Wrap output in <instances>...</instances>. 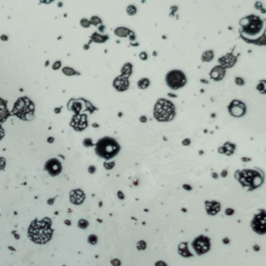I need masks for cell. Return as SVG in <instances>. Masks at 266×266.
<instances>
[{
  "mask_svg": "<svg viewBox=\"0 0 266 266\" xmlns=\"http://www.w3.org/2000/svg\"><path fill=\"white\" fill-rule=\"evenodd\" d=\"M111 264H112L113 266H120L121 261L118 260V259H113V260H111Z\"/></svg>",
  "mask_w": 266,
  "mask_h": 266,
  "instance_id": "f35d334b",
  "label": "cell"
},
{
  "mask_svg": "<svg viewBox=\"0 0 266 266\" xmlns=\"http://www.w3.org/2000/svg\"><path fill=\"white\" fill-rule=\"evenodd\" d=\"M227 170H223V173H222V177H226V176H227Z\"/></svg>",
  "mask_w": 266,
  "mask_h": 266,
  "instance_id": "f5cc1de1",
  "label": "cell"
},
{
  "mask_svg": "<svg viewBox=\"0 0 266 266\" xmlns=\"http://www.w3.org/2000/svg\"><path fill=\"white\" fill-rule=\"evenodd\" d=\"M213 59V51H205L202 54V60L204 63H209Z\"/></svg>",
  "mask_w": 266,
  "mask_h": 266,
  "instance_id": "cb8c5ba5",
  "label": "cell"
},
{
  "mask_svg": "<svg viewBox=\"0 0 266 266\" xmlns=\"http://www.w3.org/2000/svg\"><path fill=\"white\" fill-rule=\"evenodd\" d=\"M71 202L73 204H76V205H79L84 201V193L83 191H81L80 189H76L71 191Z\"/></svg>",
  "mask_w": 266,
  "mask_h": 266,
  "instance_id": "2e32d148",
  "label": "cell"
},
{
  "mask_svg": "<svg viewBox=\"0 0 266 266\" xmlns=\"http://www.w3.org/2000/svg\"><path fill=\"white\" fill-rule=\"evenodd\" d=\"M206 210L209 215H215L220 210V204L215 201H208L206 202Z\"/></svg>",
  "mask_w": 266,
  "mask_h": 266,
  "instance_id": "9a60e30c",
  "label": "cell"
},
{
  "mask_svg": "<svg viewBox=\"0 0 266 266\" xmlns=\"http://www.w3.org/2000/svg\"><path fill=\"white\" fill-rule=\"evenodd\" d=\"M225 69H223V67L222 66H217L215 67V68H213L212 70H211L210 72V77L213 79V80L215 81H219L222 80V79H223V77H225Z\"/></svg>",
  "mask_w": 266,
  "mask_h": 266,
  "instance_id": "5bb4252c",
  "label": "cell"
},
{
  "mask_svg": "<svg viewBox=\"0 0 266 266\" xmlns=\"http://www.w3.org/2000/svg\"><path fill=\"white\" fill-rule=\"evenodd\" d=\"M155 266H166V264L164 262H162V261H158V262H156Z\"/></svg>",
  "mask_w": 266,
  "mask_h": 266,
  "instance_id": "f6af8a7d",
  "label": "cell"
},
{
  "mask_svg": "<svg viewBox=\"0 0 266 266\" xmlns=\"http://www.w3.org/2000/svg\"><path fill=\"white\" fill-rule=\"evenodd\" d=\"M254 250H259V247H258V245H255V247H254Z\"/></svg>",
  "mask_w": 266,
  "mask_h": 266,
  "instance_id": "9f6ffc18",
  "label": "cell"
},
{
  "mask_svg": "<svg viewBox=\"0 0 266 266\" xmlns=\"http://www.w3.org/2000/svg\"><path fill=\"white\" fill-rule=\"evenodd\" d=\"M129 36H130V40H131V41H133V40L135 39V36H134V33H133L132 31H131L130 33H129Z\"/></svg>",
  "mask_w": 266,
  "mask_h": 266,
  "instance_id": "816d5d0a",
  "label": "cell"
},
{
  "mask_svg": "<svg viewBox=\"0 0 266 266\" xmlns=\"http://www.w3.org/2000/svg\"><path fill=\"white\" fill-rule=\"evenodd\" d=\"M83 145L85 147H91L93 146V141H92V140H89V138H86V140H83Z\"/></svg>",
  "mask_w": 266,
  "mask_h": 266,
  "instance_id": "d590c367",
  "label": "cell"
},
{
  "mask_svg": "<svg viewBox=\"0 0 266 266\" xmlns=\"http://www.w3.org/2000/svg\"><path fill=\"white\" fill-rule=\"evenodd\" d=\"M107 40V36H100L98 33H94L92 36V41L96 42V43H103Z\"/></svg>",
  "mask_w": 266,
  "mask_h": 266,
  "instance_id": "d4e9b609",
  "label": "cell"
},
{
  "mask_svg": "<svg viewBox=\"0 0 266 266\" xmlns=\"http://www.w3.org/2000/svg\"><path fill=\"white\" fill-rule=\"evenodd\" d=\"M166 83L171 89H178L185 85L186 77L183 72L174 70L166 75Z\"/></svg>",
  "mask_w": 266,
  "mask_h": 266,
  "instance_id": "52a82bcc",
  "label": "cell"
},
{
  "mask_svg": "<svg viewBox=\"0 0 266 266\" xmlns=\"http://www.w3.org/2000/svg\"><path fill=\"white\" fill-rule=\"evenodd\" d=\"M78 226H79V228H81V229H85V228H88V223L86 222L85 219H80L78 223Z\"/></svg>",
  "mask_w": 266,
  "mask_h": 266,
  "instance_id": "4dcf8cb0",
  "label": "cell"
},
{
  "mask_svg": "<svg viewBox=\"0 0 266 266\" xmlns=\"http://www.w3.org/2000/svg\"><path fill=\"white\" fill-rule=\"evenodd\" d=\"M104 30V26H101L100 27V31H103Z\"/></svg>",
  "mask_w": 266,
  "mask_h": 266,
  "instance_id": "91938a15",
  "label": "cell"
},
{
  "mask_svg": "<svg viewBox=\"0 0 266 266\" xmlns=\"http://www.w3.org/2000/svg\"><path fill=\"white\" fill-rule=\"evenodd\" d=\"M13 114L23 121H31L34 114V104L27 97H22L15 102Z\"/></svg>",
  "mask_w": 266,
  "mask_h": 266,
  "instance_id": "7a4b0ae2",
  "label": "cell"
},
{
  "mask_svg": "<svg viewBox=\"0 0 266 266\" xmlns=\"http://www.w3.org/2000/svg\"><path fill=\"white\" fill-rule=\"evenodd\" d=\"M63 72H64V74L69 75V76H73V75H75V74H77L75 70H73V69H71V68H64Z\"/></svg>",
  "mask_w": 266,
  "mask_h": 266,
  "instance_id": "83f0119b",
  "label": "cell"
},
{
  "mask_svg": "<svg viewBox=\"0 0 266 266\" xmlns=\"http://www.w3.org/2000/svg\"><path fill=\"white\" fill-rule=\"evenodd\" d=\"M45 168L51 176H57L61 171V163L55 158L50 159L46 162Z\"/></svg>",
  "mask_w": 266,
  "mask_h": 266,
  "instance_id": "8fae6325",
  "label": "cell"
},
{
  "mask_svg": "<svg viewBox=\"0 0 266 266\" xmlns=\"http://www.w3.org/2000/svg\"><path fill=\"white\" fill-rule=\"evenodd\" d=\"M243 26V31L250 36H255L257 34H259L262 29L263 23L262 21L257 18V17H250V18L243 19L241 21V24H244Z\"/></svg>",
  "mask_w": 266,
  "mask_h": 266,
  "instance_id": "8992f818",
  "label": "cell"
},
{
  "mask_svg": "<svg viewBox=\"0 0 266 266\" xmlns=\"http://www.w3.org/2000/svg\"><path fill=\"white\" fill-rule=\"evenodd\" d=\"M228 109L231 116H237V118L242 116L243 114L245 113V105L241 101H237V100L232 101L229 104Z\"/></svg>",
  "mask_w": 266,
  "mask_h": 266,
  "instance_id": "30bf717a",
  "label": "cell"
},
{
  "mask_svg": "<svg viewBox=\"0 0 266 266\" xmlns=\"http://www.w3.org/2000/svg\"><path fill=\"white\" fill-rule=\"evenodd\" d=\"M3 136H4V130H3V128L0 126V140L3 138Z\"/></svg>",
  "mask_w": 266,
  "mask_h": 266,
  "instance_id": "7bdbcfd3",
  "label": "cell"
},
{
  "mask_svg": "<svg viewBox=\"0 0 266 266\" xmlns=\"http://www.w3.org/2000/svg\"><path fill=\"white\" fill-rule=\"evenodd\" d=\"M1 40H2V41H6L7 38H6L5 36H1Z\"/></svg>",
  "mask_w": 266,
  "mask_h": 266,
  "instance_id": "11a10c76",
  "label": "cell"
},
{
  "mask_svg": "<svg viewBox=\"0 0 266 266\" xmlns=\"http://www.w3.org/2000/svg\"><path fill=\"white\" fill-rule=\"evenodd\" d=\"M257 91L260 92V93H262V94H266V80H262L258 83Z\"/></svg>",
  "mask_w": 266,
  "mask_h": 266,
  "instance_id": "484cf974",
  "label": "cell"
},
{
  "mask_svg": "<svg viewBox=\"0 0 266 266\" xmlns=\"http://www.w3.org/2000/svg\"><path fill=\"white\" fill-rule=\"evenodd\" d=\"M88 241L91 243H93V244H95V243H97V237L95 235H91L88 237Z\"/></svg>",
  "mask_w": 266,
  "mask_h": 266,
  "instance_id": "8d00e7d4",
  "label": "cell"
},
{
  "mask_svg": "<svg viewBox=\"0 0 266 266\" xmlns=\"http://www.w3.org/2000/svg\"><path fill=\"white\" fill-rule=\"evenodd\" d=\"M223 243H226V244H227V243H229V239H228V238H223Z\"/></svg>",
  "mask_w": 266,
  "mask_h": 266,
  "instance_id": "db71d44e",
  "label": "cell"
},
{
  "mask_svg": "<svg viewBox=\"0 0 266 266\" xmlns=\"http://www.w3.org/2000/svg\"><path fill=\"white\" fill-rule=\"evenodd\" d=\"M136 13H137V9H136L135 5H132V4H130L128 7H127V14L130 15V16H133V15H135Z\"/></svg>",
  "mask_w": 266,
  "mask_h": 266,
  "instance_id": "4316f807",
  "label": "cell"
},
{
  "mask_svg": "<svg viewBox=\"0 0 266 266\" xmlns=\"http://www.w3.org/2000/svg\"><path fill=\"white\" fill-rule=\"evenodd\" d=\"M136 247H137L140 250H146L147 244H146V242L143 240H140V242H138L137 244H136Z\"/></svg>",
  "mask_w": 266,
  "mask_h": 266,
  "instance_id": "f546056e",
  "label": "cell"
},
{
  "mask_svg": "<svg viewBox=\"0 0 266 266\" xmlns=\"http://www.w3.org/2000/svg\"><path fill=\"white\" fill-rule=\"evenodd\" d=\"M212 176H213V177H214V178H217V174H215V173H213V174H212Z\"/></svg>",
  "mask_w": 266,
  "mask_h": 266,
  "instance_id": "680465c9",
  "label": "cell"
},
{
  "mask_svg": "<svg viewBox=\"0 0 266 266\" xmlns=\"http://www.w3.org/2000/svg\"><path fill=\"white\" fill-rule=\"evenodd\" d=\"M89 22H91V24H93V25H99V24H101V19L98 18V17H92Z\"/></svg>",
  "mask_w": 266,
  "mask_h": 266,
  "instance_id": "f1b7e54d",
  "label": "cell"
},
{
  "mask_svg": "<svg viewBox=\"0 0 266 266\" xmlns=\"http://www.w3.org/2000/svg\"><path fill=\"white\" fill-rule=\"evenodd\" d=\"M235 83L237 84V85H244V80H243L241 77H236Z\"/></svg>",
  "mask_w": 266,
  "mask_h": 266,
  "instance_id": "d6a6232c",
  "label": "cell"
},
{
  "mask_svg": "<svg viewBox=\"0 0 266 266\" xmlns=\"http://www.w3.org/2000/svg\"><path fill=\"white\" fill-rule=\"evenodd\" d=\"M28 236L36 243L48 242L52 236L51 219L46 217L42 220L32 222L28 229Z\"/></svg>",
  "mask_w": 266,
  "mask_h": 266,
  "instance_id": "6da1fadb",
  "label": "cell"
},
{
  "mask_svg": "<svg viewBox=\"0 0 266 266\" xmlns=\"http://www.w3.org/2000/svg\"><path fill=\"white\" fill-rule=\"evenodd\" d=\"M235 177L239 180V182L243 186L247 187L250 190L259 187L263 183V175L258 171L247 170L242 171H236Z\"/></svg>",
  "mask_w": 266,
  "mask_h": 266,
  "instance_id": "3957f363",
  "label": "cell"
},
{
  "mask_svg": "<svg viewBox=\"0 0 266 266\" xmlns=\"http://www.w3.org/2000/svg\"><path fill=\"white\" fill-rule=\"evenodd\" d=\"M183 188H184V189H186V190H191V189H192V188H191V186L186 185V184H184V185H183Z\"/></svg>",
  "mask_w": 266,
  "mask_h": 266,
  "instance_id": "c3c4849f",
  "label": "cell"
},
{
  "mask_svg": "<svg viewBox=\"0 0 266 266\" xmlns=\"http://www.w3.org/2000/svg\"><path fill=\"white\" fill-rule=\"evenodd\" d=\"M132 69H133V67L131 64H129V63L125 64L123 66V68H122V76L128 78V77L132 74Z\"/></svg>",
  "mask_w": 266,
  "mask_h": 266,
  "instance_id": "7402d4cb",
  "label": "cell"
},
{
  "mask_svg": "<svg viewBox=\"0 0 266 266\" xmlns=\"http://www.w3.org/2000/svg\"><path fill=\"white\" fill-rule=\"evenodd\" d=\"M120 151V146L116 140L111 137H104L96 145V153L104 159H111Z\"/></svg>",
  "mask_w": 266,
  "mask_h": 266,
  "instance_id": "277c9868",
  "label": "cell"
},
{
  "mask_svg": "<svg viewBox=\"0 0 266 266\" xmlns=\"http://www.w3.org/2000/svg\"><path fill=\"white\" fill-rule=\"evenodd\" d=\"M140 58L141 59V60H146V59L148 58V55H147L146 52H141V53L140 54Z\"/></svg>",
  "mask_w": 266,
  "mask_h": 266,
  "instance_id": "ab89813d",
  "label": "cell"
},
{
  "mask_svg": "<svg viewBox=\"0 0 266 266\" xmlns=\"http://www.w3.org/2000/svg\"><path fill=\"white\" fill-rule=\"evenodd\" d=\"M235 151V145L231 143H226L222 148L218 149V152L222 154H226V155H232L233 152Z\"/></svg>",
  "mask_w": 266,
  "mask_h": 266,
  "instance_id": "ac0fdd59",
  "label": "cell"
},
{
  "mask_svg": "<svg viewBox=\"0 0 266 266\" xmlns=\"http://www.w3.org/2000/svg\"><path fill=\"white\" fill-rule=\"evenodd\" d=\"M48 141H49V143H52V141H53V138H49Z\"/></svg>",
  "mask_w": 266,
  "mask_h": 266,
  "instance_id": "94428289",
  "label": "cell"
},
{
  "mask_svg": "<svg viewBox=\"0 0 266 266\" xmlns=\"http://www.w3.org/2000/svg\"><path fill=\"white\" fill-rule=\"evenodd\" d=\"M60 61H56L55 64H53V67H52V68H53V70H57V69H59L60 68Z\"/></svg>",
  "mask_w": 266,
  "mask_h": 266,
  "instance_id": "60d3db41",
  "label": "cell"
},
{
  "mask_svg": "<svg viewBox=\"0 0 266 266\" xmlns=\"http://www.w3.org/2000/svg\"><path fill=\"white\" fill-rule=\"evenodd\" d=\"M149 85H150V80H149L148 78H141V79L138 80V82H137V86L140 89L148 88Z\"/></svg>",
  "mask_w": 266,
  "mask_h": 266,
  "instance_id": "603a6c76",
  "label": "cell"
},
{
  "mask_svg": "<svg viewBox=\"0 0 266 266\" xmlns=\"http://www.w3.org/2000/svg\"><path fill=\"white\" fill-rule=\"evenodd\" d=\"M64 223H66V225H68V226H70V223H71L70 220H66V222H64Z\"/></svg>",
  "mask_w": 266,
  "mask_h": 266,
  "instance_id": "6f0895ef",
  "label": "cell"
},
{
  "mask_svg": "<svg viewBox=\"0 0 266 266\" xmlns=\"http://www.w3.org/2000/svg\"><path fill=\"white\" fill-rule=\"evenodd\" d=\"M182 145L183 146H189L190 145V140H188V138H185V140H183Z\"/></svg>",
  "mask_w": 266,
  "mask_h": 266,
  "instance_id": "b9f144b4",
  "label": "cell"
},
{
  "mask_svg": "<svg viewBox=\"0 0 266 266\" xmlns=\"http://www.w3.org/2000/svg\"><path fill=\"white\" fill-rule=\"evenodd\" d=\"M255 9H259V11H261V12L263 11V13H266V11H265L264 9H263V5L260 3V2H256V4H255Z\"/></svg>",
  "mask_w": 266,
  "mask_h": 266,
  "instance_id": "836d02e7",
  "label": "cell"
},
{
  "mask_svg": "<svg viewBox=\"0 0 266 266\" xmlns=\"http://www.w3.org/2000/svg\"><path fill=\"white\" fill-rule=\"evenodd\" d=\"M113 86L116 91L119 92H124L126 89H128L129 88V80L127 77H124V76H119L114 79L113 81Z\"/></svg>",
  "mask_w": 266,
  "mask_h": 266,
  "instance_id": "4fadbf2b",
  "label": "cell"
},
{
  "mask_svg": "<svg viewBox=\"0 0 266 266\" xmlns=\"http://www.w3.org/2000/svg\"><path fill=\"white\" fill-rule=\"evenodd\" d=\"M233 213H234V210H233V209H227V210H226V214H227V215H232Z\"/></svg>",
  "mask_w": 266,
  "mask_h": 266,
  "instance_id": "ee69618b",
  "label": "cell"
},
{
  "mask_svg": "<svg viewBox=\"0 0 266 266\" xmlns=\"http://www.w3.org/2000/svg\"><path fill=\"white\" fill-rule=\"evenodd\" d=\"M252 229L257 234H266V212L260 211L254 216L252 220Z\"/></svg>",
  "mask_w": 266,
  "mask_h": 266,
  "instance_id": "ba28073f",
  "label": "cell"
},
{
  "mask_svg": "<svg viewBox=\"0 0 266 266\" xmlns=\"http://www.w3.org/2000/svg\"><path fill=\"white\" fill-rule=\"evenodd\" d=\"M218 61L222 64V67L223 66V67H230L235 63V57H233L232 55H229L228 54V55L223 56V58H219V60Z\"/></svg>",
  "mask_w": 266,
  "mask_h": 266,
  "instance_id": "ffe728a7",
  "label": "cell"
},
{
  "mask_svg": "<svg viewBox=\"0 0 266 266\" xmlns=\"http://www.w3.org/2000/svg\"><path fill=\"white\" fill-rule=\"evenodd\" d=\"M192 247L198 255H203L207 253L210 248V240L206 236H199L192 242Z\"/></svg>",
  "mask_w": 266,
  "mask_h": 266,
  "instance_id": "9c48e42d",
  "label": "cell"
},
{
  "mask_svg": "<svg viewBox=\"0 0 266 266\" xmlns=\"http://www.w3.org/2000/svg\"><path fill=\"white\" fill-rule=\"evenodd\" d=\"M114 166V162H105L104 163V168H106V170H111Z\"/></svg>",
  "mask_w": 266,
  "mask_h": 266,
  "instance_id": "e575fe53",
  "label": "cell"
},
{
  "mask_svg": "<svg viewBox=\"0 0 266 266\" xmlns=\"http://www.w3.org/2000/svg\"><path fill=\"white\" fill-rule=\"evenodd\" d=\"M80 24H81V26L88 28V27H89V25H91V22H89L88 20H86V19H82V20H81V22H80Z\"/></svg>",
  "mask_w": 266,
  "mask_h": 266,
  "instance_id": "1f68e13d",
  "label": "cell"
},
{
  "mask_svg": "<svg viewBox=\"0 0 266 266\" xmlns=\"http://www.w3.org/2000/svg\"><path fill=\"white\" fill-rule=\"evenodd\" d=\"M175 116V106L171 101L160 99L154 107V118L159 122L171 121Z\"/></svg>",
  "mask_w": 266,
  "mask_h": 266,
  "instance_id": "5b68a950",
  "label": "cell"
},
{
  "mask_svg": "<svg viewBox=\"0 0 266 266\" xmlns=\"http://www.w3.org/2000/svg\"><path fill=\"white\" fill-rule=\"evenodd\" d=\"M71 126L73 127L75 130L81 131L84 130L88 126V120H86V116L84 114H79V116H75L73 119H72L71 122Z\"/></svg>",
  "mask_w": 266,
  "mask_h": 266,
  "instance_id": "7c38bea8",
  "label": "cell"
},
{
  "mask_svg": "<svg viewBox=\"0 0 266 266\" xmlns=\"http://www.w3.org/2000/svg\"><path fill=\"white\" fill-rule=\"evenodd\" d=\"M54 0H41V2L42 3H44V4H50L51 2H53Z\"/></svg>",
  "mask_w": 266,
  "mask_h": 266,
  "instance_id": "bcb514c9",
  "label": "cell"
},
{
  "mask_svg": "<svg viewBox=\"0 0 266 266\" xmlns=\"http://www.w3.org/2000/svg\"><path fill=\"white\" fill-rule=\"evenodd\" d=\"M4 166H5V160H4V158L0 157V170H3Z\"/></svg>",
  "mask_w": 266,
  "mask_h": 266,
  "instance_id": "74e56055",
  "label": "cell"
},
{
  "mask_svg": "<svg viewBox=\"0 0 266 266\" xmlns=\"http://www.w3.org/2000/svg\"><path fill=\"white\" fill-rule=\"evenodd\" d=\"M118 196H119V198L121 199V200H124V198H125V196H124V195H123V192H122V191H119V192H118Z\"/></svg>",
  "mask_w": 266,
  "mask_h": 266,
  "instance_id": "681fc988",
  "label": "cell"
},
{
  "mask_svg": "<svg viewBox=\"0 0 266 266\" xmlns=\"http://www.w3.org/2000/svg\"><path fill=\"white\" fill-rule=\"evenodd\" d=\"M95 171H96V168L95 166H89V168H88V171L91 174H93V173H95Z\"/></svg>",
  "mask_w": 266,
  "mask_h": 266,
  "instance_id": "7dc6e473",
  "label": "cell"
},
{
  "mask_svg": "<svg viewBox=\"0 0 266 266\" xmlns=\"http://www.w3.org/2000/svg\"><path fill=\"white\" fill-rule=\"evenodd\" d=\"M140 121L141 122V123H146V122H147V118H146V116H140Z\"/></svg>",
  "mask_w": 266,
  "mask_h": 266,
  "instance_id": "f907efd6",
  "label": "cell"
},
{
  "mask_svg": "<svg viewBox=\"0 0 266 266\" xmlns=\"http://www.w3.org/2000/svg\"><path fill=\"white\" fill-rule=\"evenodd\" d=\"M131 32V30H129L126 27H118V28L114 30V33L116 34L120 38H126V36H129V33Z\"/></svg>",
  "mask_w": 266,
  "mask_h": 266,
  "instance_id": "44dd1931",
  "label": "cell"
},
{
  "mask_svg": "<svg viewBox=\"0 0 266 266\" xmlns=\"http://www.w3.org/2000/svg\"><path fill=\"white\" fill-rule=\"evenodd\" d=\"M178 252L179 254H180L181 256H183V257H191V253L188 250V247H187V243L186 242H182L179 244L178 247Z\"/></svg>",
  "mask_w": 266,
  "mask_h": 266,
  "instance_id": "d6986e66",
  "label": "cell"
},
{
  "mask_svg": "<svg viewBox=\"0 0 266 266\" xmlns=\"http://www.w3.org/2000/svg\"><path fill=\"white\" fill-rule=\"evenodd\" d=\"M9 111L7 109L6 106V102L3 100V99L0 98V123H3L4 121L9 118Z\"/></svg>",
  "mask_w": 266,
  "mask_h": 266,
  "instance_id": "e0dca14e",
  "label": "cell"
}]
</instances>
